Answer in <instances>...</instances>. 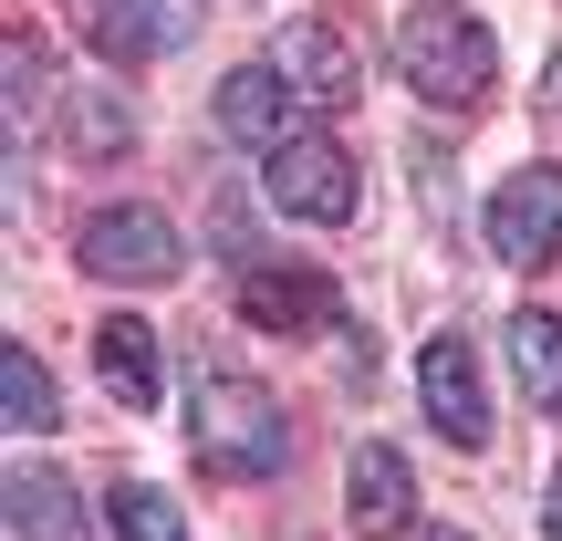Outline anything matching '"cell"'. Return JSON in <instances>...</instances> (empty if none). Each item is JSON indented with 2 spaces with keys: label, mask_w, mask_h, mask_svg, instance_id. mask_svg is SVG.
<instances>
[{
  "label": "cell",
  "mask_w": 562,
  "mask_h": 541,
  "mask_svg": "<svg viewBox=\"0 0 562 541\" xmlns=\"http://www.w3.org/2000/svg\"><path fill=\"white\" fill-rule=\"evenodd\" d=\"M188 448H199L209 480H271L292 459V427H281V406L250 375H209L199 406H188Z\"/></svg>",
  "instance_id": "6da1fadb"
},
{
  "label": "cell",
  "mask_w": 562,
  "mask_h": 541,
  "mask_svg": "<svg viewBox=\"0 0 562 541\" xmlns=\"http://www.w3.org/2000/svg\"><path fill=\"white\" fill-rule=\"evenodd\" d=\"M396 63H406V83H417L427 104H480V94H490V74H501L490 32H480L469 11H448V0L406 11V32H396Z\"/></svg>",
  "instance_id": "7a4b0ae2"
},
{
  "label": "cell",
  "mask_w": 562,
  "mask_h": 541,
  "mask_svg": "<svg viewBox=\"0 0 562 541\" xmlns=\"http://www.w3.org/2000/svg\"><path fill=\"white\" fill-rule=\"evenodd\" d=\"M261 188H271V208H292V219H313V229H344V219H355V157H344L334 136H281V146H261Z\"/></svg>",
  "instance_id": "3957f363"
},
{
  "label": "cell",
  "mask_w": 562,
  "mask_h": 541,
  "mask_svg": "<svg viewBox=\"0 0 562 541\" xmlns=\"http://www.w3.org/2000/svg\"><path fill=\"white\" fill-rule=\"evenodd\" d=\"M83 271L157 292V281L188 271V250H178V229H167L157 208H94V219H83Z\"/></svg>",
  "instance_id": "277c9868"
},
{
  "label": "cell",
  "mask_w": 562,
  "mask_h": 541,
  "mask_svg": "<svg viewBox=\"0 0 562 541\" xmlns=\"http://www.w3.org/2000/svg\"><path fill=\"white\" fill-rule=\"evenodd\" d=\"M490 250L510 271L562 261V167H510L501 199H490Z\"/></svg>",
  "instance_id": "5b68a950"
},
{
  "label": "cell",
  "mask_w": 562,
  "mask_h": 541,
  "mask_svg": "<svg viewBox=\"0 0 562 541\" xmlns=\"http://www.w3.org/2000/svg\"><path fill=\"white\" fill-rule=\"evenodd\" d=\"M417 396H427V427H438L448 448H490V396H480V354H469L459 334H438L417 354Z\"/></svg>",
  "instance_id": "8992f818"
},
{
  "label": "cell",
  "mask_w": 562,
  "mask_h": 541,
  "mask_svg": "<svg viewBox=\"0 0 562 541\" xmlns=\"http://www.w3.org/2000/svg\"><path fill=\"white\" fill-rule=\"evenodd\" d=\"M199 42V0H94V53L115 63H157Z\"/></svg>",
  "instance_id": "52a82bcc"
},
{
  "label": "cell",
  "mask_w": 562,
  "mask_h": 541,
  "mask_svg": "<svg viewBox=\"0 0 562 541\" xmlns=\"http://www.w3.org/2000/svg\"><path fill=\"white\" fill-rule=\"evenodd\" d=\"M240 313L261 323V334H323L334 323V281L323 271H292V261H261V271H240Z\"/></svg>",
  "instance_id": "ba28073f"
},
{
  "label": "cell",
  "mask_w": 562,
  "mask_h": 541,
  "mask_svg": "<svg viewBox=\"0 0 562 541\" xmlns=\"http://www.w3.org/2000/svg\"><path fill=\"white\" fill-rule=\"evenodd\" d=\"M344 510H355V531H406L417 521V480H406V459L385 438H364L344 459Z\"/></svg>",
  "instance_id": "9c48e42d"
},
{
  "label": "cell",
  "mask_w": 562,
  "mask_h": 541,
  "mask_svg": "<svg viewBox=\"0 0 562 541\" xmlns=\"http://www.w3.org/2000/svg\"><path fill=\"white\" fill-rule=\"evenodd\" d=\"M271 63L292 74V94H302V104H355V83H364V63L344 53V32H323V21H292Z\"/></svg>",
  "instance_id": "30bf717a"
},
{
  "label": "cell",
  "mask_w": 562,
  "mask_h": 541,
  "mask_svg": "<svg viewBox=\"0 0 562 541\" xmlns=\"http://www.w3.org/2000/svg\"><path fill=\"white\" fill-rule=\"evenodd\" d=\"M292 74H281V63H240V74L220 83V125L229 136H250V146H281L292 136Z\"/></svg>",
  "instance_id": "8fae6325"
},
{
  "label": "cell",
  "mask_w": 562,
  "mask_h": 541,
  "mask_svg": "<svg viewBox=\"0 0 562 541\" xmlns=\"http://www.w3.org/2000/svg\"><path fill=\"white\" fill-rule=\"evenodd\" d=\"M11 541H83V510H74V480L63 469H11Z\"/></svg>",
  "instance_id": "7c38bea8"
},
{
  "label": "cell",
  "mask_w": 562,
  "mask_h": 541,
  "mask_svg": "<svg viewBox=\"0 0 562 541\" xmlns=\"http://www.w3.org/2000/svg\"><path fill=\"white\" fill-rule=\"evenodd\" d=\"M94 375L115 385V406H157V334H146L136 313L94 323Z\"/></svg>",
  "instance_id": "4fadbf2b"
},
{
  "label": "cell",
  "mask_w": 562,
  "mask_h": 541,
  "mask_svg": "<svg viewBox=\"0 0 562 541\" xmlns=\"http://www.w3.org/2000/svg\"><path fill=\"white\" fill-rule=\"evenodd\" d=\"M510 375L531 385L542 417H562V313H510Z\"/></svg>",
  "instance_id": "5bb4252c"
},
{
  "label": "cell",
  "mask_w": 562,
  "mask_h": 541,
  "mask_svg": "<svg viewBox=\"0 0 562 541\" xmlns=\"http://www.w3.org/2000/svg\"><path fill=\"white\" fill-rule=\"evenodd\" d=\"M63 136H74V157H125V146H136V115H125V94H104V83H74V94H63Z\"/></svg>",
  "instance_id": "9a60e30c"
},
{
  "label": "cell",
  "mask_w": 562,
  "mask_h": 541,
  "mask_svg": "<svg viewBox=\"0 0 562 541\" xmlns=\"http://www.w3.org/2000/svg\"><path fill=\"white\" fill-rule=\"evenodd\" d=\"M104 521H115V541H188L178 500H167L157 480H115L104 489Z\"/></svg>",
  "instance_id": "2e32d148"
},
{
  "label": "cell",
  "mask_w": 562,
  "mask_h": 541,
  "mask_svg": "<svg viewBox=\"0 0 562 541\" xmlns=\"http://www.w3.org/2000/svg\"><path fill=\"white\" fill-rule=\"evenodd\" d=\"M0 396H11V406H0V417H11L21 438H42V427L63 417V396H53V375H42V364H32V343H11V354H0Z\"/></svg>",
  "instance_id": "e0dca14e"
},
{
  "label": "cell",
  "mask_w": 562,
  "mask_h": 541,
  "mask_svg": "<svg viewBox=\"0 0 562 541\" xmlns=\"http://www.w3.org/2000/svg\"><path fill=\"white\" fill-rule=\"evenodd\" d=\"M32 83H42V53H32V42H11V104H32Z\"/></svg>",
  "instance_id": "ac0fdd59"
},
{
  "label": "cell",
  "mask_w": 562,
  "mask_h": 541,
  "mask_svg": "<svg viewBox=\"0 0 562 541\" xmlns=\"http://www.w3.org/2000/svg\"><path fill=\"white\" fill-rule=\"evenodd\" d=\"M542 521H552V541H562V469H552V510H542Z\"/></svg>",
  "instance_id": "d6986e66"
},
{
  "label": "cell",
  "mask_w": 562,
  "mask_h": 541,
  "mask_svg": "<svg viewBox=\"0 0 562 541\" xmlns=\"http://www.w3.org/2000/svg\"><path fill=\"white\" fill-rule=\"evenodd\" d=\"M427 541H469V531H427Z\"/></svg>",
  "instance_id": "ffe728a7"
},
{
  "label": "cell",
  "mask_w": 562,
  "mask_h": 541,
  "mask_svg": "<svg viewBox=\"0 0 562 541\" xmlns=\"http://www.w3.org/2000/svg\"><path fill=\"white\" fill-rule=\"evenodd\" d=\"M552 104H562V74H552Z\"/></svg>",
  "instance_id": "44dd1931"
}]
</instances>
